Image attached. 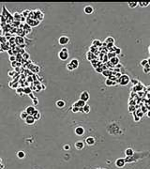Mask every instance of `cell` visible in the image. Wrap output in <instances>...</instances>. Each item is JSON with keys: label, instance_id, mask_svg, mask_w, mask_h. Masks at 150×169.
<instances>
[{"label": "cell", "instance_id": "cell-1", "mask_svg": "<svg viewBox=\"0 0 150 169\" xmlns=\"http://www.w3.org/2000/svg\"><path fill=\"white\" fill-rule=\"evenodd\" d=\"M69 56H70V53H69V50H68V48L63 47L62 49H61L60 51L58 52V58L60 59V60H62V61L68 60Z\"/></svg>", "mask_w": 150, "mask_h": 169}, {"label": "cell", "instance_id": "cell-2", "mask_svg": "<svg viewBox=\"0 0 150 169\" xmlns=\"http://www.w3.org/2000/svg\"><path fill=\"white\" fill-rule=\"evenodd\" d=\"M117 83H119L121 86H127L129 83L130 82V78L129 75L127 74H122L118 79L116 80Z\"/></svg>", "mask_w": 150, "mask_h": 169}, {"label": "cell", "instance_id": "cell-3", "mask_svg": "<svg viewBox=\"0 0 150 169\" xmlns=\"http://www.w3.org/2000/svg\"><path fill=\"white\" fill-rule=\"evenodd\" d=\"M33 11V14H34V19L35 20H38V21H42L43 18H44V14L41 10L38 9V10H32Z\"/></svg>", "mask_w": 150, "mask_h": 169}, {"label": "cell", "instance_id": "cell-4", "mask_svg": "<svg viewBox=\"0 0 150 169\" xmlns=\"http://www.w3.org/2000/svg\"><path fill=\"white\" fill-rule=\"evenodd\" d=\"M69 42H70V38L68 36H66V35H63V36H60L58 39V43L60 45H62V46H65V45L69 44Z\"/></svg>", "mask_w": 150, "mask_h": 169}, {"label": "cell", "instance_id": "cell-5", "mask_svg": "<svg viewBox=\"0 0 150 169\" xmlns=\"http://www.w3.org/2000/svg\"><path fill=\"white\" fill-rule=\"evenodd\" d=\"M40 21L38 20H35V19H29L27 18L26 19V25H29L30 27H36L40 25Z\"/></svg>", "mask_w": 150, "mask_h": 169}, {"label": "cell", "instance_id": "cell-6", "mask_svg": "<svg viewBox=\"0 0 150 169\" xmlns=\"http://www.w3.org/2000/svg\"><path fill=\"white\" fill-rule=\"evenodd\" d=\"M114 163H115V166H116L117 168H123L126 165L125 159H124V158H118V159L115 160Z\"/></svg>", "mask_w": 150, "mask_h": 169}, {"label": "cell", "instance_id": "cell-7", "mask_svg": "<svg viewBox=\"0 0 150 169\" xmlns=\"http://www.w3.org/2000/svg\"><path fill=\"white\" fill-rule=\"evenodd\" d=\"M89 98H90V95H89V93H88V91H83V92L80 94V100H82V101H85V102L88 101Z\"/></svg>", "mask_w": 150, "mask_h": 169}, {"label": "cell", "instance_id": "cell-8", "mask_svg": "<svg viewBox=\"0 0 150 169\" xmlns=\"http://www.w3.org/2000/svg\"><path fill=\"white\" fill-rule=\"evenodd\" d=\"M74 133L75 134L78 135V136H82V135L85 134V128L82 126H78L74 129Z\"/></svg>", "mask_w": 150, "mask_h": 169}, {"label": "cell", "instance_id": "cell-9", "mask_svg": "<svg viewBox=\"0 0 150 169\" xmlns=\"http://www.w3.org/2000/svg\"><path fill=\"white\" fill-rule=\"evenodd\" d=\"M85 143H86V145L89 146H94V145L96 144V139H95L93 136H88V137L85 139Z\"/></svg>", "mask_w": 150, "mask_h": 169}, {"label": "cell", "instance_id": "cell-10", "mask_svg": "<svg viewBox=\"0 0 150 169\" xmlns=\"http://www.w3.org/2000/svg\"><path fill=\"white\" fill-rule=\"evenodd\" d=\"M74 146H75V149L77 150H82V149H85V142H83V141H77L74 144Z\"/></svg>", "mask_w": 150, "mask_h": 169}, {"label": "cell", "instance_id": "cell-11", "mask_svg": "<svg viewBox=\"0 0 150 169\" xmlns=\"http://www.w3.org/2000/svg\"><path fill=\"white\" fill-rule=\"evenodd\" d=\"M25 122L26 125H34L35 124V119H34L33 116H27L26 118L25 119Z\"/></svg>", "mask_w": 150, "mask_h": 169}, {"label": "cell", "instance_id": "cell-12", "mask_svg": "<svg viewBox=\"0 0 150 169\" xmlns=\"http://www.w3.org/2000/svg\"><path fill=\"white\" fill-rule=\"evenodd\" d=\"M84 11H85V14L90 15V14H92L93 12H94V9H93V7H92V6L87 5V6H85V7L84 8Z\"/></svg>", "mask_w": 150, "mask_h": 169}, {"label": "cell", "instance_id": "cell-13", "mask_svg": "<svg viewBox=\"0 0 150 169\" xmlns=\"http://www.w3.org/2000/svg\"><path fill=\"white\" fill-rule=\"evenodd\" d=\"M37 109L35 108V106H33V105H29V106H27L26 108H25V112L27 113V115L28 116H32L34 114V112L36 111Z\"/></svg>", "mask_w": 150, "mask_h": 169}, {"label": "cell", "instance_id": "cell-14", "mask_svg": "<svg viewBox=\"0 0 150 169\" xmlns=\"http://www.w3.org/2000/svg\"><path fill=\"white\" fill-rule=\"evenodd\" d=\"M55 105H56V107H57V108L62 109L66 106V101H64V100H57V101H56V102H55Z\"/></svg>", "mask_w": 150, "mask_h": 169}, {"label": "cell", "instance_id": "cell-15", "mask_svg": "<svg viewBox=\"0 0 150 169\" xmlns=\"http://www.w3.org/2000/svg\"><path fill=\"white\" fill-rule=\"evenodd\" d=\"M70 64L72 66L73 70H76V69H78V67H79V60L77 58H72L71 60L70 61Z\"/></svg>", "mask_w": 150, "mask_h": 169}, {"label": "cell", "instance_id": "cell-16", "mask_svg": "<svg viewBox=\"0 0 150 169\" xmlns=\"http://www.w3.org/2000/svg\"><path fill=\"white\" fill-rule=\"evenodd\" d=\"M85 103H86V102L83 101L82 100H78V101H75V102L73 103V106H75V107H78V108H83L84 106L85 105Z\"/></svg>", "mask_w": 150, "mask_h": 169}, {"label": "cell", "instance_id": "cell-17", "mask_svg": "<svg viewBox=\"0 0 150 169\" xmlns=\"http://www.w3.org/2000/svg\"><path fill=\"white\" fill-rule=\"evenodd\" d=\"M117 84V82L116 81H113V80H111V79H109V78H107L105 80V85L107 86H115Z\"/></svg>", "mask_w": 150, "mask_h": 169}, {"label": "cell", "instance_id": "cell-18", "mask_svg": "<svg viewBox=\"0 0 150 169\" xmlns=\"http://www.w3.org/2000/svg\"><path fill=\"white\" fill-rule=\"evenodd\" d=\"M32 116H33L35 121H37V120H40V118H41V114H40V111H38V110L35 111V112H34V114Z\"/></svg>", "mask_w": 150, "mask_h": 169}, {"label": "cell", "instance_id": "cell-19", "mask_svg": "<svg viewBox=\"0 0 150 169\" xmlns=\"http://www.w3.org/2000/svg\"><path fill=\"white\" fill-rule=\"evenodd\" d=\"M101 74H102L104 77L109 78L110 76H112L113 72H112V70H103V72H101Z\"/></svg>", "mask_w": 150, "mask_h": 169}, {"label": "cell", "instance_id": "cell-20", "mask_svg": "<svg viewBox=\"0 0 150 169\" xmlns=\"http://www.w3.org/2000/svg\"><path fill=\"white\" fill-rule=\"evenodd\" d=\"M86 59H87L88 61H90V62H91L92 60L96 59V56H94V54H93V53L87 52V53H86Z\"/></svg>", "mask_w": 150, "mask_h": 169}, {"label": "cell", "instance_id": "cell-21", "mask_svg": "<svg viewBox=\"0 0 150 169\" xmlns=\"http://www.w3.org/2000/svg\"><path fill=\"white\" fill-rule=\"evenodd\" d=\"M110 62L112 63L113 66H116L119 64V58L117 57V56H114L113 58L110 59Z\"/></svg>", "mask_w": 150, "mask_h": 169}, {"label": "cell", "instance_id": "cell-22", "mask_svg": "<svg viewBox=\"0 0 150 169\" xmlns=\"http://www.w3.org/2000/svg\"><path fill=\"white\" fill-rule=\"evenodd\" d=\"M82 109H83V113H85V114H89V113H90V110H91V107H90L89 104L85 103V105L84 106V107H83Z\"/></svg>", "mask_w": 150, "mask_h": 169}, {"label": "cell", "instance_id": "cell-23", "mask_svg": "<svg viewBox=\"0 0 150 169\" xmlns=\"http://www.w3.org/2000/svg\"><path fill=\"white\" fill-rule=\"evenodd\" d=\"M16 43L19 45V46H21V45H23L24 43H25V39L22 38V37H16Z\"/></svg>", "mask_w": 150, "mask_h": 169}, {"label": "cell", "instance_id": "cell-24", "mask_svg": "<svg viewBox=\"0 0 150 169\" xmlns=\"http://www.w3.org/2000/svg\"><path fill=\"white\" fill-rule=\"evenodd\" d=\"M134 154V150L131 149V148H129V149H127L125 150V155L128 156V157H130V156H132Z\"/></svg>", "mask_w": 150, "mask_h": 169}, {"label": "cell", "instance_id": "cell-25", "mask_svg": "<svg viewBox=\"0 0 150 169\" xmlns=\"http://www.w3.org/2000/svg\"><path fill=\"white\" fill-rule=\"evenodd\" d=\"M110 43L114 44V39L113 38V37H107V38L105 39V44H110Z\"/></svg>", "mask_w": 150, "mask_h": 169}, {"label": "cell", "instance_id": "cell-26", "mask_svg": "<svg viewBox=\"0 0 150 169\" xmlns=\"http://www.w3.org/2000/svg\"><path fill=\"white\" fill-rule=\"evenodd\" d=\"M29 13H30V10L29 9H25V10L23 11L22 13H21V15L24 17V18H28V16H29Z\"/></svg>", "mask_w": 150, "mask_h": 169}, {"label": "cell", "instance_id": "cell-27", "mask_svg": "<svg viewBox=\"0 0 150 169\" xmlns=\"http://www.w3.org/2000/svg\"><path fill=\"white\" fill-rule=\"evenodd\" d=\"M101 42L99 40H94L93 42H92V46H94L96 48H98V46H101Z\"/></svg>", "mask_w": 150, "mask_h": 169}, {"label": "cell", "instance_id": "cell-28", "mask_svg": "<svg viewBox=\"0 0 150 169\" xmlns=\"http://www.w3.org/2000/svg\"><path fill=\"white\" fill-rule=\"evenodd\" d=\"M143 69V72H145L146 74H148V73H149V72H150V64L149 63L146 64V65L145 66Z\"/></svg>", "mask_w": 150, "mask_h": 169}, {"label": "cell", "instance_id": "cell-29", "mask_svg": "<svg viewBox=\"0 0 150 169\" xmlns=\"http://www.w3.org/2000/svg\"><path fill=\"white\" fill-rule=\"evenodd\" d=\"M134 114H135L136 116H138V117H139L140 118H142V117H143V115H145V114H143V112L141 110V109H138L137 111H135Z\"/></svg>", "mask_w": 150, "mask_h": 169}, {"label": "cell", "instance_id": "cell-30", "mask_svg": "<svg viewBox=\"0 0 150 169\" xmlns=\"http://www.w3.org/2000/svg\"><path fill=\"white\" fill-rule=\"evenodd\" d=\"M17 157H18L19 159H24V158L25 157V151H23V150L18 151V152H17Z\"/></svg>", "mask_w": 150, "mask_h": 169}, {"label": "cell", "instance_id": "cell-31", "mask_svg": "<svg viewBox=\"0 0 150 169\" xmlns=\"http://www.w3.org/2000/svg\"><path fill=\"white\" fill-rule=\"evenodd\" d=\"M13 17H14V20L15 21L20 22L21 18H22V15H21V13H19V12H15V13L13 14Z\"/></svg>", "mask_w": 150, "mask_h": 169}, {"label": "cell", "instance_id": "cell-32", "mask_svg": "<svg viewBox=\"0 0 150 169\" xmlns=\"http://www.w3.org/2000/svg\"><path fill=\"white\" fill-rule=\"evenodd\" d=\"M150 4V2H142V1H140V2H138V6H140V7L142 8H146V7H148Z\"/></svg>", "mask_w": 150, "mask_h": 169}, {"label": "cell", "instance_id": "cell-33", "mask_svg": "<svg viewBox=\"0 0 150 169\" xmlns=\"http://www.w3.org/2000/svg\"><path fill=\"white\" fill-rule=\"evenodd\" d=\"M128 5L130 9H135V8L138 6V2H137V1H135V2H129Z\"/></svg>", "mask_w": 150, "mask_h": 169}, {"label": "cell", "instance_id": "cell-34", "mask_svg": "<svg viewBox=\"0 0 150 169\" xmlns=\"http://www.w3.org/2000/svg\"><path fill=\"white\" fill-rule=\"evenodd\" d=\"M27 113L25 112V111H22L21 112V114H20V117H21V119H23V120H25V118H26V117H27Z\"/></svg>", "mask_w": 150, "mask_h": 169}, {"label": "cell", "instance_id": "cell-35", "mask_svg": "<svg viewBox=\"0 0 150 169\" xmlns=\"http://www.w3.org/2000/svg\"><path fill=\"white\" fill-rule=\"evenodd\" d=\"M149 63V59L148 58H146V59H143V60L141 61V62H140V65L142 66V67H145V66L146 65V64H148Z\"/></svg>", "mask_w": 150, "mask_h": 169}, {"label": "cell", "instance_id": "cell-36", "mask_svg": "<svg viewBox=\"0 0 150 169\" xmlns=\"http://www.w3.org/2000/svg\"><path fill=\"white\" fill-rule=\"evenodd\" d=\"M16 92L20 96H24V88H16Z\"/></svg>", "mask_w": 150, "mask_h": 169}, {"label": "cell", "instance_id": "cell-37", "mask_svg": "<svg viewBox=\"0 0 150 169\" xmlns=\"http://www.w3.org/2000/svg\"><path fill=\"white\" fill-rule=\"evenodd\" d=\"M0 43H1V44L7 43V38L5 36H0Z\"/></svg>", "mask_w": 150, "mask_h": 169}, {"label": "cell", "instance_id": "cell-38", "mask_svg": "<svg viewBox=\"0 0 150 169\" xmlns=\"http://www.w3.org/2000/svg\"><path fill=\"white\" fill-rule=\"evenodd\" d=\"M29 57H30V54H28V53H24L23 54V56H22V58L23 59H25V60H28L29 59Z\"/></svg>", "mask_w": 150, "mask_h": 169}, {"label": "cell", "instance_id": "cell-39", "mask_svg": "<svg viewBox=\"0 0 150 169\" xmlns=\"http://www.w3.org/2000/svg\"><path fill=\"white\" fill-rule=\"evenodd\" d=\"M31 93V88H24V94H30Z\"/></svg>", "mask_w": 150, "mask_h": 169}, {"label": "cell", "instance_id": "cell-40", "mask_svg": "<svg viewBox=\"0 0 150 169\" xmlns=\"http://www.w3.org/2000/svg\"><path fill=\"white\" fill-rule=\"evenodd\" d=\"M106 56H107L108 59H111V58H113L114 56H115V54H114V52H108V54H106Z\"/></svg>", "mask_w": 150, "mask_h": 169}, {"label": "cell", "instance_id": "cell-41", "mask_svg": "<svg viewBox=\"0 0 150 169\" xmlns=\"http://www.w3.org/2000/svg\"><path fill=\"white\" fill-rule=\"evenodd\" d=\"M133 120H134L135 122H139L140 120H141V118H140L139 117H138V116H136L134 114V113H133Z\"/></svg>", "mask_w": 150, "mask_h": 169}, {"label": "cell", "instance_id": "cell-42", "mask_svg": "<svg viewBox=\"0 0 150 169\" xmlns=\"http://www.w3.org/2000/svg\"><path fill=\"white\" fill-rule=\"evenodd\" d=\"M130 82L132 83V85H133V86H137L138 84H140L139 83V81L138 80H136V79H132V80H130Z\"/></svg>", "mask_w": 150, "mask_h": 169}, {"label": "cell", "instance_id": "cell-43", "mask_svg": "<svg viewBox=\"0 0 150 169\" xmlns=\"http://www.w3.org/2000/svg\"><path fill=\"white\" fill-rule=\"evenodd\" d=\"M129 112H130V113H134L135 112V105H130Z\"/></svg>", "mask_w": 150, "mask_h": 169}, {"label": "cell", "instance_id": "cell-44", "mask_svg": "<svg viewBox=\"0 0 150 169\" xmlns=\"http://www.w3.org/2000/svg\"><path fill=\"white\" fill-rule=\"evenodd\" d=\"M63 149H64V150H66V151L70 150V146L69 144H66V145H64Z\"/></svg>", "mask_w": 150, "mask_h": 169}, {"label": "cell", "instance_id": "cell-45", "mask_svg": "<svg viewBox=\"0 0 150 169\" xmlns=\"http://www.w3.org/2000/svg\"><path fill=\"white\" fill-rule=\"evenodd\" d=\"M67 70H70V72H72V70H73V68H72V66L70 65V63H68V64H67Z\"/></svg>", "mask_w": 150, "mask_h": 169}, {"label": "cell", "instance_id": "cell-46", "mask_svg": "<svg viewBox=\"0 0 150 169\" xmlns=\"http://www.w3.org/2000/svg\"><path fill=\"white\" fill-rule=\"evenodd\" d=\"M8 75H9V77H13L14 75H15V72H14V70H9V72H8Z\"/></svg>", "mask_w": 150, "mask_h": 169}, {"label": "cell", "instance_id": "cell-47", "mask_svg": "<svg viewBox=\"0 0 150 169\" xmlns=\"http://www.w3.org/2000/svg\"><path fill=\"white\" fill-rule=\"evenodd\" d=\"M79 109H80V108H78V107H75V106H72V107H71V111L73 113H78Z\"/></svg>", "mask_w": 150, "mask_h": 169}, {"label": "cell", "instance_id": "cell-48", "mask_svg": "<svg viewBox=\"0 0 150 169\" xmlns=\"http://www.w3.org/2000/svg\"><path fill=\"white\" fill-rule=\"evenodd\" d=\"M37 104H38V100L37 98H34L33 99V106H36Z\"/></svg>", "mask_w": 150, "mask_h": 169}, {"label": "cell", "instance_id": "cell-49", "mask_svg": "<svg viewBox=\"0 0 150 169\" xmlns=\"http://www.w3.org/2000/svg\"><path fill=\"white\" fill-rule=\"evenodd\" d=\"M9 61H10V62H13V61H16L15 56H10L9 57Z\"/></svg>", "mask_w": 150, "mask_h": 169}, {"label": "cell", "instance_id": "cell-50", "mask_svg": "<svg viewBox=\"0 0 150 169\" xmlns=\"http://www.w3.org/2000/svg\"><path fill=\"white\" fill-rule=\"evenodd\" d=\"M96 72H99V73H101L103 72V69L102 68H96Z\"/></svg>", "mask_w": 150, "mask_h": 169}, {"label": "cell", "instance_id": "cell-51", "mask_svg": "<svg viewBox=\"0 0 150 169\" xmlns=\"http://www.w3.org/2000/svg\"><path fill=\"white\" fill-rule=\"evenodd\" d=\"M28 96H29V98H31L32 100H33L34 98H36V97H35V96H34V95H33V93H32V92L30 93V94H28Z\"/></svg>", "mask_w": 150, "mask_h": 169}, {"label": "cell", "instance_id": "cell-52", "mask_svg": "<svg viewBox=\"0 0 150 169\" xmlns=\"http://www.w3.org/2000/svg\"><path fill=\"white\" fill-rule=\"evenodd\" d=\"M20 22H25V18H24V17L22 16V18H21Z\"/></svg>", "mask_w": 150, "mask_h": 169}, {"label": "cell", "instance_id": "cell-53", "mask_svg": "<svg viewBox=\"0 0 150 169\" xmlns=\"http://www.w3.org/2000/svg\"><path fill=\"white\" fill-rule=\"evenodd\" d=\"M146 115H147V117L149 118V117H150V112H149V111H147V112H146Z\"/></svg>", "mask_w": 150, "mask_h": 169}, {"label": "cell", "instance_id": "cell-54", "mask_svg": "<svg viewBox=\"0 0 150 169\" xmlns=\"http://www.w3.org/2000/svg\"><path fill=\"white\" fill-rule=\"evenodd\" d=\"M2 34H3V31H2V29L0 28V36H2Z\"/></svg>", "mask_w": 150, "mask_h": 169}, {"label": "cell", "instance_id": "cell-55", "mask_svg": "<svg viewBox=\"0 0 150 169\" xmlns=\"http://www.w3.org/2000/svg\"><path fill=\"white\" fill-rule=\"evenodd\" d=\"M0 163H2V159L0 158Z\"/></svg>", "mask_w": 150, "mask_h": 169}, {"label": "cell", "instance_id": "cell-56", "mask_svg": "<svg viewBox=\"0 0 150 169\" xmlns=\"http://www.w3.org/2000/svg\"><path fill=\"white\" fill-rule=\"evenodd\" d=\"M101 169H106V168H101Z\"/></svg>", "mask_w": 150, "mask_h": 169}, {"label": "cell", "instance_id": "cell-57", "mask_svg": "<svg viewBox=\"0 0 150 169\" xmlns=\"http://www.w3.org/2000/svg\"><path fill=\"white\" fill-rule=\"evenodd\" d=\"M97 169H101V168H97Z\"/></svg>", "mask_w": 150, "mask_h": 169}, {"label": "cell", "instance_id": "cell-58", "mask_svg": "<svg viewBox=\"0 0 150 169\" xmlns=\"http://www.w3.org/2000/svg\"><path fill=\"white\" fill-rule=\"evenodd\" d=\"M0 23H1V22H0Z\"/></svg>", "mask_w": 150, "mask_h": 169}]
</instances>
